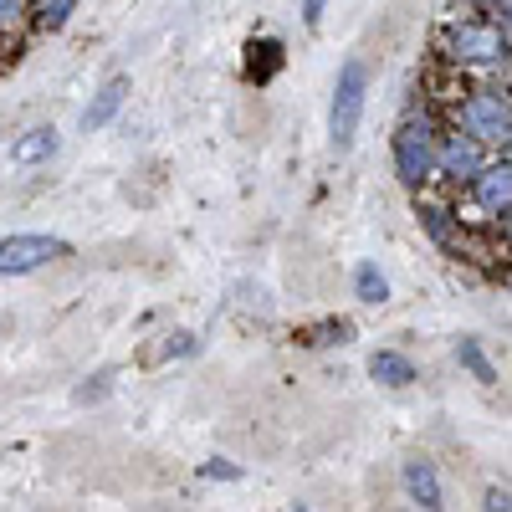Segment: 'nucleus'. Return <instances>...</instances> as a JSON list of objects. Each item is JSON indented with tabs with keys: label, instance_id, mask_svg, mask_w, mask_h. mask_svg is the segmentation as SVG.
<instances>
[{
	"label": "nucleus",
	"instance_id": "1",
	"mask_svg": "<svg viewBox=\"0 0 512 512\" xmlns=\"http://www.w3.org/2000/svg\"><path fill=\"white\" fill-rule=\"evenodd\" d=\"M441 139L431 128V118H405L395 128V175L405 185H425V180H436L441 175Z\"/></svg>",
	"mask_w": 512,
	"mask_h": 512
},
{
	"label": "nucleus",
	"instance_id": "2",
	"mask_svg": "<svg viewBox=\"0 0 512 512\" xmlns=\"http://www.w3.org/2000/svg\"><path fill=\"white\" fill-rule=\"evenodd\" d=\"M441 47L451 62H477V67H492L512 52V41L502 36L497 16H461L441 31Z\"/></svg>",
	"mask_w": 512,
	"mask_h": 512
},
{
	"label": "nucleus",
	"instance_id": "3",
	"mask_svg": "<svg viewBox=\"0 0 512 512\" xmlns=\"http://www.w3.org/2000/svg\"><path fill=\"white\" fill-rule=\"evenodd\" d=\"M364 103H369V67H364L359 57H349L344 67H338V82H333V113H328V123H333V149H338V154L354 149L359 123H364Z\"/></svg>",
	"mask_w": 512,
	"mask_h": 512
},
{
	"label": "nucleus",
	"instance_id": "4",
	"mask_svg": "<svg viewBox=\"0 0 512 512\" xmlns=\"http://www.w3.org/2000/svg\"><path fill=\"white\" fill-rule=\"evenodd\" d=\"M456 134H466L472 144H512V108L487 93V88H472L461 103H456Z\"/></svg>",
	"mask_w": 512,
	"mask_h": 512
},
{
	"label": "nucleus",
	"instance_id": "5",
	"mask_svg": "<svg viewBox=\"0 0 512 512\" xmlns=\"http://www.w3.org/2000/svg\"><path fill=\"white\" fill-rule=\"evenodd\" d=\"M57 256H67V241H57V236H6V246H0V272L26 277L36 267L57 262Z\"/></svg>",
	"mask_w": 512,
	"mask_h": 512
},
{
	"label": "nucleus",
	"instance_id": "6",
	"mask_svg": "<svg viewBox=\"0 0 512 512\" xmlns=\"http://www.w3.org/2000/svg\"><path fill=\"white\" fill-rule=\"evenodd\" d=\"M466 200H472V210H482V216H492V221L512 216V159L487 164L482 175L466 185Z\"/></svg>",
	"mask_w": 512,
	"mask_h": 512
},
{
	"label": "nucleus",
	"instance_id": "7",
	"mask_svg": "<svg viewBox=\"0 0 512 512\" xmlns=\"http://www.w3.org/2000/svg\"><path fill=\"white\" fill-rule=\"evenodd\" d=\"M482 169H487L482 144H472L466 134H446V139H441V175H446V180H466V185H472Z\"/></svg>",
	"mask_w": 512,
	"mask_h": 512
},
{
	"label": "nucleus",
	"instance_id": "8",
	"mask_svg": "<svg viewBox=\"0 0 512 512\" xmlns=\"http://www.w3.org/2000/svg\"><path fill=\"white\" fill-rule=\"evenodd\" d=\"M400 477H405V492H410V502L420 512H446L441 507V477H436V466L425 461V456H410Z\"/></svg>",
	"mask_w": 512,
	"mask_h": 512
},
{
	"label": "nucleus",
	"instance_id": "9",
	"mask_svg": "<svg viewBox=\"0 0 512 512\" xmlns=\"http://www.w3.org/2000/svg\"><path fill=\"white\" fill-rule=\"evenodd\" d=\"M123 103H128V77H108L103 88H98V98L82 108V134H98V128H108V123L123 113Z\"/></svg>",
	"mask_w": 512,
	"mask_h": 512
},
{
	"label": "nucleus",
	"instance_id": "10",
	"mask_svg": "<svg viewBox=\"0 0 512 512\" xmlns=\"http://www.w3.org/2000/svg\"><path fill=\"white\" fill-rule=\"evenodd\" d=\"M57 128H47V123H36V128H26V134L11 144V164L16 169H36V164H47L52 154H57Z\"/></svg>",
	"mask_w": 512,
	"mask_h": 512
},
{
	"label": "nucleus",
	"instance_id": "11",
	"mask_svg": "<svg viewBox=\"0 0 512 512\" xmlns=\"http://www.w3.org/2000/svg\"><path fill=\"white\" fill-rule=\"evenodd\" d=\"M282 41H272V36H262V41H251L246 47V82H256V88H267V82L282 72Z\"/></svg>",
	"mask_w": 512,
	"mask_h": 512
},
{
	"label": "nucleus",
	"instance_id": "12",
	"mask_svg": "<svg viewBox=\"0 0 512 512\" xmlns=\"http://www.w3.org/2000/svg\"><path fill=\"white\" fill-rule=\"evenodd\" d=\"M369 374L379 379V384H390V390H405V384H415L420 374H415V364L405 359V354H395V349H379L374 359H369Z\"/></svg>",
	"mask_w": 512,
	"mask_h": 512
},
{
	"label": "nucleus",
	"instance_id": "13",
	"mask_svg": "<svg viewBox=\"0 0 512 512\" xmlns=\"http://www.w3.org/2000/svg\"><path fill=\"white\" fill-rule=\"evenodd\" d=\"M354 292H359V303H369V308L390 303V282H384V272H379L374 262H359V272H354Z\"/></svg>",
	"mask_w": 512,
	"mask_h": 512
},
{
	"label": "nucleus",
	"instance_id": "14",
	"mask_svg": "<svg viewBox=\"0 0 512 512\" xmlns=\"http://www.w3.org/2000/svg\"><path fill=\"white\" fill-rule=\"evenodd\" d=\"M456 364H461L466 374H472L477 384H497V369H492V359L482 354L477 338H461V344H456Z\"/></svg>",
	"mask_w": 512,
	"mask_h": 512
},
{
	"label": "nucleus",
	"instance_id": "15",
	"mask_svg": "<svg viewBox=\"0 0 512 512\" xmlns=\"http://www.w3.org/2000/svg\"><path fill=\"white\" fill-rule=\"evenodd\" d=\"M420 221H425V231H431L441 246H461V231L451 226V210H441V205H420Z\"/></svg>",
	"mask_w": 512,
	"mask_h": 512
},
{
	"label": "nucleus",
	"instance_id": "16",
	"mask_svg": "<svg viewBox=\"0 0 512 512\" xmlns=\"http://www.w3.org/2000/svg\"><path fill=\"white\" fill-rule=\"evenodd\" d=\"M72 0H52V6H36V31H62L72 21Z\"/></svg>",
	"mask_w": 512,
	"mask_h": 512
},
{
	"label": "nucleus",
	"instance_id": "17",
	"mask_svg": "<svg viewBox=\"0 0 512 512\" xmlns=\"http://www.w3.org/2000/svg\"><path fill=\"white\" fill-rule=\"evenodd\" d=\"M349 333H354V328H349L344 318H338V323H323V328H313V333L303 338V344H349Z\"/></svg>",
	"mask_w": 512,
	"mask_h": 512
},
{
	"label": "nucleus",
	"instance_id": "18",
	"mask_svg": "<svg viewBox=\"0 0 512 512\" xmlns=\"http://www.w3.org/2000/svg\"><path fill=\"white\" fill-rule=\"evenodd\" d=\"M200 477H205V482H236V477H241V466H231V461L216 456V461H205V466H200Z\"/></svg>",
	"mask_w": 512,
	"mask_h": 512
},
{
	"label": "nucleus",
	"instance_id": "19",
	"mask_svg": "<svg viewBox=\"0 0 512 512\" xmlns=\"http://www.w3.org/2000/svg\"><path fill=\"white\" fill-rule=\"evenodd\" d=\"M482 512H512V497L502 492V487H487V507Z\"/></svg>",
	"mask_w": 512,
	"mask_h": 512
},
{
	"label": "nucleus",
	"instance_id": "20",
	"mask_svg": "<svg viewBox=\"0 0 512 512\" xmlns=\"http://www.w3.org/2000/svg\"><path fill=\"white\" fill-rule=\"evenodd\" d=\"M497 26H502V36L512 41V0H502V6H497Z\"/></svg>",
	"mask_w": 512,
	"mask_h": 512
},
{
	"label": "nucleus",
	"instance_id": "21",
	"mask_svg": "<svg viewBox=\"0 0 512 512\" xmlns=\"http://www.w3.org/2000/svg\"><path fill=\"white\" fill-rule=\"evenodd\" d=\"M497 236H502V251H512V216L497 221Z\"/></svg>",
	"mask_w": 512,
	"mask_h": 512
},
{
	"label": "nucleus",
	"instance_id": "22",
	"mask_svg": "<svg viewBox=\"0 0 512 512\" xmlns=\"http://www.w3.org/2000/svg\"><path fill=\"white\" fill-rule=\"evenodd\" d=\"M502 282H507V292H512V272H507V277H502Z\"/></svg>",
	"mask_w": 512,
	"mask_h": 512
},
{
	"label": "nucleus",
	"instance_id": "23",
	"mask_svg": "<svg viewBox=\"0 0 512 512\" xmlns=\"http://www.w3.org/2000/svg\"><path fill=\"white\" fill-rule=\"evenodd\" d=\"M292 512H308V507H292Z\"/></svg>",
	"mask_w": 512,
	"mask_h": 512
}]
</instances>
